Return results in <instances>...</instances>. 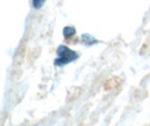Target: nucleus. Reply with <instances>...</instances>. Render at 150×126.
Returning a JSON list of instances; mask_svg holds the SVG:
<instances>
[{
  "label": "nucleus",
  "instance_id": "1",
  "mask_svg": "<svg viewBox=\"0 0 150 126\" xmlns=\"http://www.w3.org/2000/svg\"><path fill=\"white\" fill-rule=\"evenodd\" d=\"M57 55L58 58L54 60V65L55 67H64L69 64L70 62H74L76 60H78L79 54L69 49L66 45H59L57 49Z\"/></svg>",
  "mask_w": 150,
  "mask_h": 126
},
{
  "label": "nucleus",
  "instance_id": "2",
  "mask_svg": "<svg viewBox=\"0 0 150 126\" xmlns=\"http://www.w3.org/2000/svg\"><path fill=\"white\" fill-rule=\"evenodd\" d=\"M81 42H83L85 45H87V46H93V45L99 43V41H98V39H96L93 35L87 34V33H85V34L81 35Z\"/></svg>",
  "mask_w": 150,
  "mask_h": 126
},
{
  "label": "nucleus",
  "instance_id": "3",
  "mask_svg": "<svg viewBox=\"0 0 150 126\" xmlns=\"http://www.w3.org/2000/svg\"><path fill=\"white\" fill-rule=\"evenodd\" d=\"M63 36L66 39H69L70 37H72L74 35L76 34V28L74 26H66L64 28H63Z\"/></svg>",
  "mask_w": 150,
  "mask_h": 126
},
{
  "label": "nucleus",
  "instance_id": "4",
  "mask_svg": "<svg viewBox=\"0 0 150 126\" xmlns=\"http://www.w3.org/2000/svg\"><path fill=\"white\" fill-rule=\"evenodd\" d=\"M44 4H45V2L43 1V0H34V1L32 2L33 7L35 8V9H40V8H42Z\"/></svg>",
  "mask_w": 150,
  "mask_h": 126
}]
</instances>
